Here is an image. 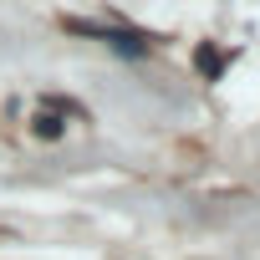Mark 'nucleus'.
<instances>
[{
  "label": "nucleus",
  "mask_w": 260,
  "mask_h": 260,
  "mask_svg": "<svg viewBox=\"0 0 260 260\" xmlns=\"http://www.w3.org/2000/svg\"><path fill=\"white\" fill-rule=\"evenodd\" d=\"M61 31L72 36H92V41H107L112 51L122 56H148V41L138 31H122V26H97V21H82V16H61Z\"/></svg>",
  "instance_id": "obj_1"
},
{
  "label": "nucleus",
  "mask_w": 260,
  "mask_h": 260,
  "mask_svg": "<svg viewBox=\"0 0 260 260\" xmlns=\"http://www.w3.org/2000/svg\"><path fill=\"white\" fill-rule=\"evenodd\" d=\"M31 127H36V138H46V143H51V138H61V117H51V112H41Z\"/></svg>",
  "instance_id": "obj_2"
},
{
  "label": "nucleus",
  "mask_w": 260,
  "mask_h": 260,
  "mask_svg": "<svg viewBox=\"0 0 260 260\" xmlns=\"http://www.w3.org/2000/svg\"><path fill=\"white\" fill-rule=\"evenodd\" d=\"M199 72L204 77H219V51L214 46H199Z\"/></svg>",
  "instance_id": "obj_3"
}]
</instances>
